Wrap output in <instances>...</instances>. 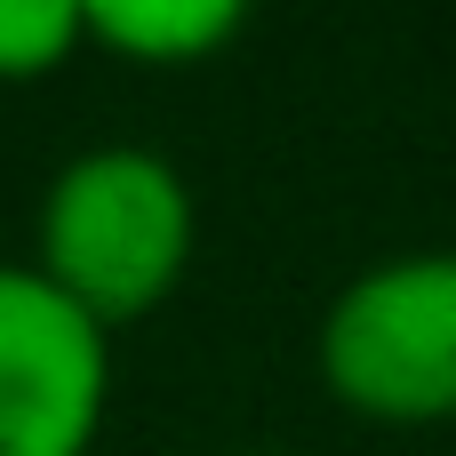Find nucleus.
Returning <instances> with one entry per match:
<instances>
[{
    "label": "nucleus",
    "mask_w": 456,
    "mask_h": 456,
    "mask_svg": "<svg viewBox=\"0 0 456 456\" xmlns=\"http://www.w3.org/2000/svg\"><path fill=\"white\" fill-rule=\"evenodd\" d=\"M200 208L168 152L152 144H88L40 192L32 273L72 297L96 329L144 321L192 265Z\"/></svg>",
    "instance_id": "nucleus-1"
},
{
    "label": "nucleus",
    "mask_w": 456,
    "mask_h": 456,
    "mask_svg": "<svg viewBox=\"0 0 456 456\" xmlns=\"http://www.w3.org/2000/svg\"><path fill=\"white\" fill-rule=\"evenodd\" d=\"M80 32L128 64H192L240 32V0H80Z\"/></svg>",
    "instance_id": "nucleus-4"
},
{
    "label": "nucleus",
    "mask_w": 456,
    "mask_h": 456,
    "mask_svg": "<svg viewBox=\"0 0 456 456\" xmlns=\"http://www.w3.org/2000/svg\"><path fill=\"white\" fill-rule=\"evenodd\" d=\"M224 456H289V449H224Z\"/></svg>",
    "instance_id": "nucleus-6"
},
{
    "label": "nucleus",
    "mask_w": 456,
    "mask_h": 456,
    "mask_svg": "<svg viewBox=\"0 0 456 456\" xmlns=\"http://www.w3.org/2000/svg\"><path fill=\"white\" fill-rule=\"evenodd\" d=\"M80 40V0H0V80H40Z\"/></svg>",
    "instance_id": "nucleus-5"
},
{
    "label": "nucleus",
    "mask_w": 456,
    "mask_h": 456,
    "mask_svg": "<svg viewBox=\"0 0 456 456\" xmlns=\"http://www.w3.org/2000/svg\"><path fill=\"white\" fill-rule=\"evenodd\" d=\"M313 361L329 401L377 425H449L456 417V248H409L353 273L321 329Z\"/></svg>",
    "instance_id": "nucleus-2"
},
{
    "label": "nucleus",
    "mask_w": 456,
    "mask_h": 456,
    "mask_svg": "<svg viewBox=\"0 0 456 456\" xmlns=\"http://www.w3.org/2000/svg\"><path fill=\"white\" fill-rule=\"evenodd\" d=\"M112 401V329L32 265H0V456H88Z\"/></svg>",
    "instance_id": "nucleus-3"
}]
</instances>
